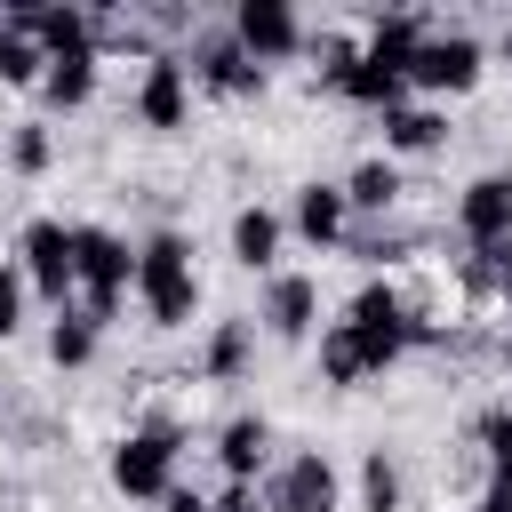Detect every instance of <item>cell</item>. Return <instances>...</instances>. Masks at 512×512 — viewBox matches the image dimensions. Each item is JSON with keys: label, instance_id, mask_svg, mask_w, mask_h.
Masks as SVG:
<instances>
[{"label": "cell", "instance_id": "6da1fadb", "mask_svg": "<svg viewBox=\"0 0 512 512\" xmlns=\"http://www.w3.org/2000/svg\"><path fill=\"white\" fill-rule=\"evenodd\" d=\"M136 288V248L112 232V224H72V304L96 336L120 320V296Z\"/></svg>", "mask_w": 512, "mask_h": 512}, {"label": "cell", "instance_id": "7a4b0ae2", "mask_svg": "<svg viewBox=\"0 0 512 512\" xmlns=\"http://www.w3.org/2000/svg\"><path fill=\"white\" fill-rule=\"evenodd\" d=\"M136 296H144V320L152 328H184L200 312V272H192V240L184 232H152L136 248Z\"/></svg>", "mask_w": 512, "mask_h": 512}, {"label": "cell", "instance_id": "3957f363", "mask_svg": "<svg viewBox=\"0 0 512 512\" xmlns=\"http://www.w3.org/2000/svg\"><path fill=\"white\" fill-rule=\"evenodd\" d=\"M176 448H184L176 416H144V424L112 448V488L136 496V504H160V496L176 488Z\"/></svg>", "mask_w": 512, "mask_h": 512}, {"label": "cell", "instance_id": "277c9868", "mask_svg": "<svg viewBox=\"0 0 512 512\" xmlns=\"http://www.w3.org/2000/svg\"><path fill=\"white\" fill-rule=\"evenodd\" d=\"M344 328L360 336V368L384 376V368L408 352V296H400L392 280H360L352 304H344Z\"/></svg>", "mask_w": 512, "mask_h": 512}, {"label": "cell", "instance_id": "5b68a950", "mask_svg": "<svg viewBox=\"0 0 512 512\" xmlns=\"http://www.w3.org/2000/svg\"><path fill=\"white\" fill-rule=\"evenodd\" d=\"M16 272H24V288L32 296H48L56 312L72 304V224H56V216H32L24 224V240H16Z\"/></svg>", "mask_w": 512, "mask_h": 512}, {"label": "cell", "instance_id": "8992f818", "mask_svg": "<svg viewBox=\"0 0 512 512\" xmlns=\"http://www.w3.org/2000/svg\"><path fill=\"white\" fill-rule=\"evenodd\" d=\"M472 80H480V40H472V32H424V48L408 56V88L464 96Z\"/></svg>", "mask_w": 512, "mask_h": 512}, {"label": "cell", "instance_id": "52a82bcc", "mask_svg": "<svg viewBox=\"0 0 512 512\" xmlns=\"http://www.w3.org/2000/svg\"><path fill=\"white\" fill-rule=\"evenodd\" d=\"M184 72H200V88H216V96H264V64L232 40V24L224 32H192V64Z\"/></svg>", "mask_w": 512, "mask_h": 512}, {"label": "cell", "instance_id": "ba28073f", "mask_svg": "<svg viewBox=\"0 0 512 512\" xmlns=\"http://www.w3.org/2000/svg\"><path fill=\"white\" fill-rule=\"evenodd\" d=\"M184 112H192V72H184V56L152 48L144 56V80H136V120L168 136V128H184Z\"/></svg>", "mask_w": 512, "mask_h": 512}, {"label": "cell", "instance_id": "9c48e42d", "mask_svg": "<svg viewBox=\"0 0 512 512\" xmlns=\"http://www.w3.org/2000/svg\"><path fill=\"white\" fill-rule=\"evenodd\" d=\"M264 512H336V464L320 448L288 456L272 480H264Z\"/></svg>", "mask_w": 512, "mask_h": 512}, {"label": "cell", "instance_id": "30bf717a", "mask_svg": "<svg viewBox=\"0 0 512 512\" xmlns=\"http://www.w3.org/2000/svg\"><path fill=\"white\" fill-rule=\"evenodd\" d=\"M232 40H240L256 64H280V56L304 48V24H296L288 0H240V8H232Z\"/></svg>", "mask_w": 512, "mask_h": 512}, {"label": "cell", "instance_id": "8fae6325", "mask_svg": "<svg viewBox=\"0 0 512 512\" xmlns=\"http://www.w3.org/2000/svg\"><path fill=\"white\" fill-rule=\"evenodd\" d=\"M456 232H464V248L512 240V176H504V168H488V176H472V184L456 192Z\"/></svg>", "mask_w": 512, "mask_h": 512}, {"label": "cell", "instance_id": "7c38bea8", "mask_svg": "<svg viewBox=\"0 0 512 512\" xmlns=\"http://www.w3.org/2000/svg\"><path fill=\"white\" fill-rule=\"evenodd\" d=\"M312 320H320V280H312V272H272V288H264V328H272L280 344H304Z\"/></svg>", "mask_w": 512, "mask_h": 512}, {"label": "cell", "instance_id": "4fadbf2b", "mask_svg": "<svg viewBox=\"0 0 512 512\" xmlns=\"http://www.w3.org/2000/svg\"><path fill=\"white\" fill-rule=\"evenodd\" d=\"M296 232H304L312 248H344V232H352L344 184H304V192H296Z\"/></svg>", "mask_w": 512, "mask_h": 512}, {"label": "cell", "instance_id": "5bb4252c", "mask_svg": "<svg viewBox=\"0 0 512 512\" xmlns=\"http://www.w3.org/2000/svg\"><path fill=\"white\" fill-rule=\"evenodd\" d=\"M88 96H96V48L48 56V72H40V104H48V112H80Z\"/></svg>", "mask_w": 512, "mask_h": 512}, {"label": "cell", "instance_id": "9a60e30c", "mask_svg": "<svg viewBox=\"0 0 512 512\" xmlns=\"http://www.w3.org/2000/svg\"><path fill=\"white\" fill-rule=\"evenodd\" d=\"M448 144V112H432V104H392L384 112V152H440Z\"/></svg>", "mask_w": 512, "mask_h": 512}, {"label": "cell", "instance_id": "2e32d148", "mask_svg": "<svg viewBox=\"0 0 512 512\" xmlns=\"http://www.w3.org/2000/svg\"><path fill=\"white\" fill-rule=\"evenodd\" d=\"M456 280H464V296H480V304H512V240H488V248H464V264H456Z\"/></svg>", "mask_w": 512, "mask_h": 512}, {"label": "cell", "instance_id": "e0dca14e", "mask_svg": "<svg viewBox=\"0 0 512 512\" xmlns=\"http://www.w3.org/2000/svg\"><path fill=\"white\" fill-rule=\"evenodd\" d=\"M328 88H336V96H352V104H368V112H392L408 80H400L392 64H376V56H352V64H344V72H336Z\"/></svg>", "mask_w": 512, "mask_h": 512}, {"label": "cell", "instance_id": "ac0fdd59", "mask_svg": "<svg viewBox=\"0 0 512 512\" xmlns=\"http://www.w3.org/2000/svg\"><path fill=\"white\" fill-rule=\"evenodd\" d=\"M264 448H272V424H264V416H232V424L216 432V464H224L232 480H256V472H264Z\"/></svg>", "mask_w": 512, "mask_h": 512}, {"label": "cell", "instance_id": "d6986e66", "mask_svg": "<svg viewBox=\"0 0 512 512\" xmlns=\"http://www.w3.org/2000/svg\"><path fill=\"white\" fill-rule=\"evenodd\" d=\"M280 232H288V224H280L272 208H240V216H232V256H240L248 272H272V256H280Z\"/></svg>", "mask_w": 512, "mask_h": 512}, {"label": "cell", "instance_id": "ffe728a7", "mask_svg": "<svg viewBox=\"0 0 512 512\" xmlns=\"http://www.w3.org/2000/svg\"><path fill=\"white\" fill-rule=\"evenodd\" d=\"M424 32H432L424 16H376V32H368V48H360V56H376V64H392V72L408 80V56L424 48Z\"/></svg>", "mask_w": 512, "mask_h": 512}, {"label": "cell", "instance_id": "44dd1931", "mask_svg": "<svg viewBox=\"0 0 512 512\" xmlns=\"http://www.w3.org/2000/svg\"><path fill=\"white\" fill-rule=\"evenodd\" d=\"M392 200H400V168H392V160H360V168L344 176V208H360V216H392Z\"/></svg>", "mask_w": 512, "mask_h": 512}, {"label": "cell", "instance_id": "7402d4cb", "mask_svg": "<svg viewBox=\"0 0 512 512\" xmlns=\"http://www.w3.org/2000/svg\"><path fill=\"white\" fill-rule=\"evenodd\" d=\"M40 72H48L40 40H32L24 24H8V16H0V88H40Z\"/></svg>", "mask_w": 512, "mask_h": 512}, {"label": "cell", "instance_id": "603a6c76", "mask_svg": "<svg viewBox=\"0 0 512 512\" xmlns=\"http://www.w3.org/2000/svg\"><path fill=\"white\" fill-rule=\"evenodd\" d=\"M248 344H256V336H248V320H216L208 360H200V368H208V384H240V376H248Z\"/></svg>", "mask_w": 512, "mask_h": 512}, {"label": "cell", "instance_id": "cb8c5ba5", "mask_svg": "<svg viewBox=\"0 0 512 512\" xmlns=\"http://www.w3.org/2000/svg\"><path fill=\"white\" fill-rule=\"evenodd\" d=\"M320 376H328L336 392H352V384L368 376V368H360V336H352L344 320H328V328H320Z\"/></svg>", "mask_w": 512, "mask_h": 512}, {"label": "cell", "instance_id": "d4e9b609", "mask_svg": "<svg viewBox=\"0 0 512 512\" xmlns=\"http://www.w3.org/2000/svg\"><path fill=\"white\" fill-rule=\"evenodd\" d=\"M48 360H56V368H88V360H96V328H88L80 312H56V328H48Z\"/></svg>", "mask_w": 512, "mask_h": 512}, {"label": "cell", "instance_id": "484cf974", "mask_svg": "<svg viewBox=\"0 0 512 512\" xmlns=\"http://www.w3.org/2000/svg\"><path fill=\"white\" fill-rule=\"evenodd\" d=\"M360 504H368V512H400V464H392L384 448L360 456Z\"/></svg>", "mask_w": 512, "mask_h": 512}, {"label": "cell", "instance_id": "4316f807", "mask_svg": "<svg viewBox=\"0 0 512 512\" xmlns=\"http://www.w3.org/2000/svg\"><path fill=\"white\" fill-rule=\"evenodd\" d=\"M48 160H56V136H48L40 120H16V136H8V168H16V176H48Z\"/></svg>", "mask_w": 512, "mask_h": 512}, {"label": "cell", "instance_id": "83f0119b", "mask_svg": "<svg viewBox=\"0 0 512 512\" xmlns=\"http://www.w3.org/2000/svg\"><path fill=\"white\" fill-rule=\"evenodd\" d=\"M472 448H480L488 464H512V400H488V408L472 416Z\"/></svg>", "mask_w": 512, "mask_h": 512}, {"label": "cell", "instance_id": "f1b7e54d", "mask_svg": "<svg viewBox=\"0 0 512 512\" xmlns=\"http://www.w3.org/2000/svg\"><path fill=\"white\" fill-rule=\"evenodd\" d=\"M344 248H352L360 264H400V256H408V232H392V224H360V232H344Z\"/></svg>", "mask_w": 512, "mask_h": 512}, {"label": "cell", "instance_id": "f546056e", "mask_svg": "<svg viewBox=\"0 0 512 512\" xmlns=\"http://www.w3.org/2000/svg\"><path fill=\"white\" fill-rule=\"evenodd\" d=\"M24 296H32V288H24V272H16V264H0V344L24 328Z\"/></svg>", "mask_w": 512, "mask_h": 512}, {"label": "cell", "instance_id": "4dcf8cb0", "mask_svg": "<svg viewBox=\"0 0 512 512\" xmlns=\"http://www.w3.org/2000/svg\"><path fill=\"white\" fill-rule=\"evenodd\" d=\"M472 512H512V464H488V488H480Z\"/></svg>", "mask_w": 512, "mask_h": 512}, {"label": "cell", "instance_id": "1f68e13d", "mask_svg": "<svg viewBox=\"0 0 512 512\" xmlns=\"http://www.w3.org/2000/svg\"><path fill=\"white\" fill-rule=\"evenodd\" d=\"M208 512H256V480H232L224 496H208Z\"/></svg>", "mask_w": 512, "mask_h": 512}, {"label": "cell", "instance_id": "d6a6232c", "mask_svg": "<svg viewBox=\"0 0 512 512\" xmlns=\"http://www.w3.org/2000/svg\"><path fill=\"white\" fill-rule=\"evenodd\" d=\"M160 512H208V496H200V488H168V496H160Z\"/></svg>", "mask_w": 512, "mask_h": 512}, {"label": "cell", "instance_id": "836d02e7", "mask_svg": "<svg viewBox=\"0 0 512 512\" xmlns=\"http://www.w3.org/2000/svg\"><path fill=\"white\" fill-rule=\"evenodd\" d=\"M504 368H512V336H504Z\"/></svg>", "mask_w": 512, "mask_h": 512}, {"label": "cell", "instance_id": "e575fe53", "mask_svg": "<svg viewBox=\"0 0 512 512\" xmlns=\"http://www.w3.org/2000/svg\"><path fill=\"white\" fill-rule=\"evenodd\" d=\"M504 56H512V32H504Z\"/></svg>", "mask_w": 512, "mask_h": 512}]
</instances>
